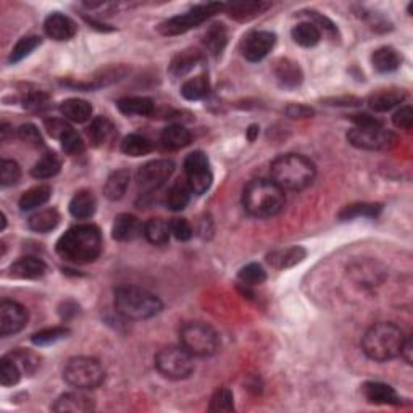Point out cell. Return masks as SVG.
I'll list each match as a JSON object with an SVG mask.
<instances>
[{
    "instance_id": "cell-45",
    "label": "cell",
    "mask_w": 413,
    "mask_h": 413,
    "mask_svg": "<svg viewBox=\"0 0 413 413\" xmlns=\"http://www.w3.org/2000/svg\"><path fill=\"white\" fill-rule=\"evenodd\" d=\"M210 412H225V413H230L234 412V397H233V393L228 388H218L211 395V400H210V407H209Z\"/></svg>"
},
{
    "instance_id": "cell-40",
    "label": "cell",
    "mask_w": 413,
    "mask_h": 413,
    "mask_svg": "<svg viewBox=\"0 0 413 413\" xmlns=\"http://www.w3.org/2000/svg\"><path fill=\"white\" fill-rule=\"evenodd\" d=\"M202 60V55L197 50H184L180 55H176L173 58L171 65H170V71L171 75L175 76H184L191 71L199 61Z\"/></svg>"
},
{
    "instance_id": "cell-25",
    "label": "cell",
    "mask_w": 413,
    "mask_h": 413,
    "mask_svg": "<svg viewBox=\"0 0 413 413\" xmlns=\"http://www.w3.org/2000/svg\"><path fill=\"white\" fill-rule=\"evenodd\" d=\"M97 200L91 191H80L70 202V214L78 220H87L96 214Z\"/></svg>"
},
{
    "instance_id": "cell-30",
    "label": "cell",
    "mask_w": 413,
    "mask_h": 413,
    "mask_svg": "<svg viewBox=\"0 0 413 413\" xmlns=\"http://www.w3.org/2000/svg\"><path fill=\"white\" fill-rule=\"evenodd\" d=\"M371 63L373 68L379 73H390L395 71L402 63V57L399 52L393 47H381L375 50V54L371 55Z\"/></svg>"
},
{
    "instance_id": "cell-47",
    "label": "cell",
    "mask_w": 413,
    "mask_h": 413,
    "mask_svg": "<svg viewBox=\"0 0 413 413\" xmlns=\"http://www.w3.org/2000/svg\"><path fill=\"white\" fill-rule=\"evenodd\" d=\"M187 186L191 189L192 194L202 195L209 191L211 186V181H214V175H211V170H204L199 173H192V175H187Z\"/></svg>"
},
{
    "instance_id": "cell-29",
    "label": "cell",
    "mask_w": 413,
    "mask_h": 413,
    "mask_svg": "<svg viewBox=\"0 0 413 413\" xmlns=\"http://www.w3.org/2000/svg\"><path fill=\"white\" fill-rule=\"evenodd\" d=\"M161 146L168 150H180L191 144V132L183 125H170L161 132Z\"/></svg>"
},
{
    "instance_id": "cell-1",
    "label": "cell",
    "mask_w": 413,
    "mask_h": 413,
    "mask_svg": "<svg viewBox=\"0 0 413 413\" xmlns=\"http://www.w3.org/2000/svg\"><path fill=\"white\" fill-rule=\"evenodd\" d=\"M104 241L94 225H78L66 231L57 242V254L70 264L85 265L96 261L102 254Z\"/></svg>"
},
{
    "instance_id": "cell-24",
    "label": "cell",
    "mask_w": 413,
    "mask_h": 413,
    "mask_svg": "<svg viewBox=\"0 0 413 413\" xmlns=\"http://www.w3.org/2000/svg\"><path fill=\"white\" fill-rule=\"evenodd\" d=\"M60 113L65 120L73 123H85L91 120L92 105L82 99H68L60 104Z\"/></svg>"
},
{
    "instance_id": "cell-9",
    "label": "cell",
    "mask_w": 413,
    "mask_h": 413,
    "mask_svg": "<svg viewBox=\"0 0 413 413\" xmlns=\"http://www.w3.org/2000/svg\"><path fill=\"white\" fill-rule=\"evenodd\" d=\"M194 357L186 349L178 345H168L160 349L155 355V366L161 376L181 381L192 375L194 371Z\"/></svg>"
},
{
    "instance_id": "cell-50",
    "label": "cell",
    "mask_w": 413,
    "mask_h": 413,
    "mask_svg": "<svg viewBox=\"0 0 413 413\" xmlns=\"http://www.w3.org/2000/svg\"><path fill=\"white\" fill-rule=\"evenodd\" d=\"M210 168V161L207 159V155L204 152H192L189 154L186 160H184V173L187 175H192V173H199V171H204V170H209Z\"/></svg>"
},
{
    "instance_id": "cell-39",
    "label": "cell",
    "mask_w": 413,
    "mask_h": 413,
    "mask_svg": "<svg viewBox=\"0 0 413 413\" xmlns=\"http://www.w3.org/2000/svg\"><path fill=\"white\" fill-rule=\"evenodd\" d=\"M210 91V82L209 78L205 75H199L195 78L187 80L181 86V96L186 100H200L205 96H209Z\"/></svg>"
},
{
    "instance_id": "cell-19",
    "label": "cell",
    "mask_w": 413,
    "mask_h": 413,
    "mask_svg": "<svg viewBox=\"0 0 413 413\" xmlns=\"http://www.w3.org/2000/svg\"><path fill=\"white\" fill-rule=\"evenodd\" d=\"M273 73H275L278 85L284 89L297 87L304 80L302 70L299 68V65L295 61L289 58L278 60L275 66H273Z\"/></svg>"
},
{
    "instance_id": "cell-56",
    "label": "cell",
    "mask_w": 413,
    "mask_h": 413,
    "mask_svg": "<svg viewBox=\"0 0 413 413\" xmlns=\"http://www.w3.org/2000/svg\"><path fill=\"white\" fill-rule=\"evenodd\" d=\"M309 18H310V23H314L318 30L325 31L329 36H334L338 32L336 26H334L333 21H329L326 16L318 15L316 12H309Z\"/></svg>"
},
{
    "instance_id": "cell-36",
    "label": "cell",
    "mask_w": 413,
    "mask_h": 413,
    "mask_svg": "<svg viewBox=\"0 0 413 413\" xmlns=\"http://www.w3.org/2000/svg\"><path fill=\"white\" fill-rule=\"evenodd\" d=\"M152 150V141L146 136H141V134H130L121 142V152L130 155V157H142V155H147Z\"/></svg>"
},
{
    "instance_id": "cell-35",
    "label": "cell",
    "mask_w": 413,
    "mask_h": 413,
    "mask_svg": "<svg viewBox=\"0 0 413 413\" xmlns=\"http://www.w3.org/2000/svg\"><path fill=\"white\" fill-rule=\"evenodd\" d=\"M144 236L147 241L154 245H165L170 241L171 230L170 223H166L161 218H152L144 225Z\"/></svg>"
},
{
    "instance_id": "cell-18",
    "label": "cell",
    "mask_w": 413,
    "mask_h": 413,
    "mask_svg": "<svg viewBox=\"0 0 413 413\" xmlns=\"http://www.w3.org/2000/svg\"><path fill=\"white\" fill-rule=\"evenodd\" d=\"M8 275L16 280H39L47 273V265L41 259L23 257L10 266Z\"/></svg>"
},
{
    "instance_id": "cell-53",
    "label": "cell",
    "mask_w": 413,
    "mask_h": 413,
    "mask_svg": "<svg viewBox=\"0 0 413 413\" xmlns=\"http://www.w3.org/2000/svg\"><path fill=\"white\" fill-rule=\"evenodd\" d=\"M23 105L27 110H42L49 105V96L44 91H31L25 96Z\"/></svg>"
},
{
    "instance_id": "cell-23",
    "label": "cell",
    "mask_w": 413,
    "mask_h": 413,
    "mask_svg": "<svg viewBox=\"0 0 413 413\" xmlns=\"http://www.w3.org/2000/svg\"><path fill=\"white\" fill-rule=\"evenodd\" d=\"M87 136L91 139L94 147H102L105 144L113 141L116 136V128L113 123L105 116H97L91 121L87 128Z\"/></svg>"
},
{
    "instance_id": "cell-31",
    "label": "cell",
    "mask_w": 413,
    "mask_h": 413,
    "mask_svg": "<svg viewBox=\"0 0 413 413\" xmlns=\"http://www.w3.org/2000/svg\"><path fill=\"white\" fill-rule=\"evenodd\" d=\"M58 223L60 214L57 209H44L31 215V218L27 220V226L36 233H50L58 226Z\"/></svg>"
},
{
    "instance_id": "cell-21",
    "label": "cell",
    "mask_w": 413,
    "mask_h": 413,
    "mask_svg": "<svg viewBox=\"0 0 413 413\" xmlns=\"http://www.w3.org/2000/svg\"><path fill=\"white\" fill-rule=\"evenodd\" d=\"M405 97L407 94L402 89H383V91H378L368 97V105H370L371 110L383 113V111H389L397 107L404 102Z\"/></svg>"
},
{
    "instance_id": "cell-43",
    "label": "cell",
    "mask_w": 413,
    "mask_h": 413,
    "mask_svg": "<svg viewBox=\"0 0 413 413\" xmlns=\"http://www.w3.org/2000/svg\"><path fill=\"white\" fill-rule=\"evenodd\" d=\"M16 362V365L21 368L23 375H32L39 366H41V359L32 350L26 349H16L12 354H8Z\"/></svg>"
},
{
    "instance_id": "cell-41",
    "label": "cell",
    "mask_w": 413,
    "mask_h": 413,
    "mask_svg": "<svg viewBox=\"0 0 413 413\" xmlns=\"http://www.w3.org/2000/svg\"><path fill=\"white\" fill-rule=\"evenodd\" d=\"M21 375H23V371L16 365V362L10 355H5L0 362V383H2V386H15L21 379Z\"/></svg>"
},
{
    "instance_id": "cell-26",
    "label": "cell",
    "mask_w": 413,
    "mask_h": 413,
    "mask_svg": "<svg viewBox=\"0 0 413 413\" xmlns=\"http://www.w3.org/2000/svg\"><path fill=\"white\" fill-rule=\"evenodd\" d=\"M131 173L126 168L116 170L107 178L104 186V195L109 200H120L126 194V189L130 186Z\"/></svg>"
},
{
    "instance_id": "cell-28",
    "label": "cell",
    "mask_w": 413,
    "mask_h": 413,
    "mask_svg": "<svg viewBox=\"0 0 413 413\" xmlns=\"http://www.w3.org/2000/svg\"><path fill=\"white\" fill-rule=\"evenodd\" d=\"M116 107L128 116H150L155 110V104L149 97H125L118 100Z\"/></svg>"
},
{
    "instance_id": "cell-4",
    "label": "cell",
    "mask_w": 413,
    "mask_h": 413,
    "mask_svg": "<svg viewBox=\"0 0 413 413\" xmlns=\"http://www.w3.org/2000/svg\"><path fill=\"white\" fill-rule=\"evenodd\" d=\"M407 336L394 323L381 321L366 329L362 338V349L368 359L388 362L400 357Z\"/></svg>"
},
{
    "instance_id": "cell-58",
    "label": "cell",
    "mask_w": 413,
    "mask_h": 413,
    "mask_svg": "<svg viewBox=\"0 0 413 413\" xmlns=\"http://www.w3.org/2000/svg\"><path fill=\"white\" fill-rule=\"evenodd\" d=\"M352 121L355 123L357 128H373V126H383V123L379 121L375 116L368 113H359L352 115Z\"/></svg>"
},
{
    "instance_id": "cell-27",
    "label": "cell",
    "mask_w": 413,
    "mask_h": 413,
    "mask_svg": "<svg viewBox=\"0 0 413 413\" xmlns=\"http://www.w3.org/2000/svg\"><path fill=\"white\" fill-rule=\"evenodd\" d=\"M50 197H52V187L47 186V184H39L35 186L21 195L20 197V210L21 211H31L36 210L44 204H47Z\"/></svg>"
},
{
    "instance_id": "cell-6",
    "label": "cell",
    "mask_w": 413,
    "mask_h": 413,
    "mask_svg": "<svg viewBox=\"0 0 413 413\" xmlns=\"http://www.w3.org/2000/svg\"><path fill=\"white\" fill-rule=\"evenodd\" d=\"M63 379L71 388L91 390L104 383L105 370L99 360L91 357H73L63 368Z\"/></svg>"
},
{
    "instance_id": "cell-49",
    "label": "cell",
    "mask_w": 413,
    "mask_h": 413,
    "mask_svg": "<svg viewBox=\"0 0 413 413\" xmlns=\"http://www.w3.org/2000/svg\"><path fill=\"white\" fill-rule=\"evenodd\" d=\"M21 168L15 160H2L0 164V184L2 186H13L20 181Z\"/></svg>"
},
{
    "instance_id": "cell-7",
    "label": "cell",
    "mask_w": 413,
    "mask_h": 413,
    "mask_svg": "<svg viewBox=\"0 0 413 413\" xmlns=\"http://www.w3.org/2000/svg\"><path fill=\"white\" fill-rule=\"evenodd\" d=\"M181 345L192 357H210L220 347V338L211 326L200 321L186 323L180 329Z\"/></svg>"
},
{
    "instance_id": "cell-59",
    "label": "cell",
    "mask_w": 413,
    "mask_h": 413,
    "mask_svg": "<svg viewBox=\"0 0 413 413\" xmlns=\"http://www.w3.org/2000/svg\"><path fill=\"white\" fill-rule=\"evenodd\" d=\"M259 136V126L257 125H252L247 130V137H249V141H255V137Z\"/></svg>"
},
{
    "instance_id": "cell-2",
    "label": "cell",
    "mask_w": 413,
    "mask_h": 413,
    "mask_svg": "<svg viewBox=\"0 0 413 413\" xmlns=\"http://www.w3.org/2000/svg\"><path fill=\"white\" fill-rule=\"evenodd\" d=\"M271 180L283 191H302L314 183L316 166L310 159L299 154L280 155L271 161Z\"/></svg>"
},
{
    "instance_id": "cell-51",
    "label": "cell",
    "mask_w": 413,
    "mask_h": 413,
    "mask_svg": "<svg viewBox=\"0 0 413 413\" xmlns=\"http://www.w3.org/2000/svg\"><path fill=\"white\" fill-rule=\"evenodd\" d=\"M18 137L32 147H44L42 134L39 132L37 126L31 125V123H26V125H21L18 128Z\"/></svg>"
},
{
    "instance_id": "cell-11",
    "label": "cell",
    "mask_w": 413,
    "mask_h": 413,
    "mask_svg": "<svg viewBox=\"0 0 413 413\" xmlns=\"http://www.w3.org/2000/svg\"><path fill=\"white\" fill-rule=\"evenodd\" d=\"M173 173H175V164H173L171 160L160 159L147 161L146 165H142L141 168L137 170L136 183L139 191H142L144 194L159 191V189L173 176Z\"/></svg>"
},
{
    "instance_id": "cell-32",
    "label": "cell",
    "mask_w": 413,
    "mask_h": 413,
    "mask_svg": "<svg viewBox=\"0 0 413 413\" xmlns=\"http://www.w3.org/2000/svg\"><path fill=\"white\" fill-rule=\"evenodd\" d=\"M61 168V161L57 154L54 152H46L39 159L35 166H32L31 175L36 178V180H49V178H54Z\"/></svg>"
},
{
    "instance_id": "cell-8",
    "label": "cell",
    "mask_w": 413,
    "mask_h": 413,
    "mask_svg": "<svg viewBox=\"0 0 413 413\" xmlns=\"http://www.w3.org/2000/svg\"><path fill=\"white\" fill-rule=\"evenodd\" d=\"M226 5L220 4V2H209V4H202L197 5L189 10V12L173 16V18L164 21L159 26V32L161 36H180L184 35V32L194 30L207 21L211 16L220 13L221 10H225Z\"/></svg>"
},
{
    "instance_id": "cell-12",
    "label": "cell",
    "mask_w": 413,
    "mask_h": 413,
    "mask_svg": "<svg viewBox=\"0 0 413 413\" xmlns=\"http://www.w3.org/2000/svg\"><path fill=\"white\" fill-rule=\"evenodd\" d=\"M276 44V35L270 31H254L244 37L241 52L245 60L260 61L264 60Z\"/></svg>"
},
{
    "instance_id": "cell-54",
    "label": "cell",
    "mask_w": 413,
    "mask_h": 413,
    "mask_svg": "<svg viewBox=\"0 0 413 413\" xmlns=\"http://www.w3.org/2000/svg\"><path fill=\"white\" fill-rule=\"evenodd\" d=\"M393 123L395 128H400V130H412L413 126V109L412 105H404L397 111H395L393 116Z\"/></svg>"
},
{
    "instance_id": "cell-33",
    "label": "cell",
    "mask_w": 413,
    "mask_h": 413,
    "mask_svg": "<svg viewBox=\"0 0 413 413\" xmlns=\"http://www.w3.org/2000/svg\"><path fill=\"white\" fill-rule=\"evenodd\" d=\"M291 36L294 42L302 47H315L321 41V31L314 23H310V21L295 25L291 31Z\"/></svg>"
},
{
    "instance_id": "cell-5",
    "label": "cell",
    "mask_w": 413,
    "mask_h": 413,
    "mask_svg": "<svg viewBox=\"0 0 413 413\" xmlns=\"http://www.w3.org/2000/svg\"><path fill=\"white\" fill-rule=\"evenodd\" d=\"M115 310L126 320H149L159 315L164 304L157 295L139 286H120L115 289Z\"/></svg>"
},
{
    "instance_id": "cell-46",
    "label": "cell",
    "mask_w": 413,
    "mask_h": 413,
    "mask_svg": "<svg viewBox=\"0 0 413 413\" xmlns=\"http://www.w3.org/2000/svg\"><path fill=\"white\" fill-rule=\"evenodd\" d=\"M70 334V329H66L63 326H55V328H47L42 329L36 334H32V344L36 345H50L58 343V340L65 339Z\"/></svg>"
},
{
    "instance_id": "cell-15",
    "label": "cell",
    "mask_w": 413,
    "mask_h": 413,
    "mask_svg": "<svg viewBox=\"0 0 413 413\" xmlns=\"http://www.w3.org/2000/svg\"><path fill=\"white\" fill-rule=\"evenodd\" d=\"M76 30L78 27L75 21L61 13L49 15L46 21H44V31H46V35L58 42L70 41L76 35Z\"/></svg>"
},
{
    "instance_id": "cell-16",
    "label": "cell",
    "mask_w": 413,
    "mask_h": 413,
    "mask_svg": "<svg viewBox=\"0 0 413 413\" xmlns=\"http://www.w3.org/2000/svg\"><path fill=\"white\" fill-rule=\"evenodd\" d=\"M144 234V225L139 218L130 214H121L115 218L113 226H111V236L115 241L128 242L137 239Z\"/></svg>"
},
{
    "instance_id": "cell-37",
    "label": "cell",
    "mask_w": 413,
    "mask_h": 413,
    "mask_svg": "<svg viewBox=\"0 0 413 413\" xmlns=\"http://www.w3.org/2000/svg\"><path fill=\"white\" fill-rule=\"evenodd\" d=\"M381 204H352L344 207V209L339 211V220L349 221L354 218H360V216H365V218H376V216L381 214Z\"/></svg>"
},
{
    "instance_id": "cell-10",
    "label": "cell",
    "mask_w": 413,
    "mask_h": 413,
    "mask_svg": "<svg viewBox=\"0 0 413 413\" xmlns=\"http://www.w3.org/2000/svg\"><path fill=\"white\" fill-rule=\"evenodd\" d=\"M347 141L357 149L364 150H389L397 144L394 132L384 130L383 126L354 128L347 132Z\"/></svg>"
},
{
    "instance_id": "cell-17",
    "label": "cell",
    "mask_w": 413,
    "mask_h": 413,
    "mask_svg": "<svg viewBox=\"0 0 413 413\" xmlns=\"http://www.w3.org/2000/svg\"><path fill=\"white\" fill-rule=\"evenodd\" d=\"M364 395L370 404L376 405H400V395L389 384L379 381H368L364 384Z\"/></svg>"
},
{
    "instance_id": "cell-34",
    "label": "cell",
    "mask_w": 413,
    "mask_h": 413,
    "mask_svg": "<svg viewBox=\"0 0 413 413\" xmlns=\"http://www.w3.org/2000/svg\"><path fill=\"white\" fill-rule=\"evenodd\" d=\"M204 44H205V49L209 50L211 55H215V57L221 55V52L225 50L228 44V31L225 25H220V23L211 25L205 32Z\"/></svg>"
},
{
    "instance_id": "cell-52",
    "label": "cell",
    "mask_w": 413,
    "mask_h": 413,
    "mask_svg": "<svg viewBox=\"0 0 413 413\" xmlns=\"http://www.w3.org/2000/svg\"><path fill=\"white\" fill-rule=\"evenodd\" d=\"M170 230L178 241H189L194 234L191 223L186 218H173L170 221Z\"/></svg>"
},
{
    "instance_id": "cell-42",
    "label": "cell",
    "mask_w": 413,
    "mask_h": 413,
    "mask_svg": "<svg viewBox=\"0 0 413 413\" xmlns=\"http://www.w3.org/2000/svg\"><path fill=\"white\" fill-rule=\"evenodd\" d=\"M39 46H41V37L39 36L21 37L20 41L16 42V46L12 49V52H10L8 61L10 63H18V61L26 58L31 52H35Z\"/></svg>"
},
{
    "instance_id": "cell-57",
    "label": "cell",
    "mask_w": 413,
    "mask_h": 413,
    "mask_svg": "<svg viewBox=\"0 0 413 413\" xmlns=\"http://www.w3.org/2000/svg\"><path fill=\"white\" fill-rule=\"evenodd\" d=\"M284 113H286L289 118H310L315 111L314 109L307 107V105L302 104H291L284 109Z\"/></svg>"
},
{
    "instance_id": "cell-22",
    "label": "cell",
    "mask_w": 413,
    "mask_h": 413,
    "mask_svg": "<svg viewBox=\"0 0 413 413\" xmlns=\"http://www.w3.org/2000/svg\"><path fill=\"white\" fill-rule=\"evenodd\" d=\"M307 250L300 245H292V247L280 249L271 252L266 257V261L273 268H278V270H286V268H292L297 264H300L305 259Z\"/></svg>"
},
{
    "instance_id": "cell-55",
    "label": "cell",
    "mask_w": 413,
    "mask_h": 413,
    "mask_svg": "<svg viewBox=\"0 0 413 413\" xmlns=\"http://www.w3.org/2000/svg\"><path fill=\"white\" fill-rule=\"evenodd\" d=\"M44 125H46V130H47V132L50 134V136L55 137V139H58V141L66 131L71 130V126L68 125V123H66L65 120H60V118L46 120V123H44Z\"/></svg>"
},
{
    "instance_id": "cell-48",
    "label": "cell",
    "mask_w": 413,
    "mask_h": 413,
    "mask_svg": "<svg viewBox=\"0 0 413 413\" xmlns=\"http://www.w3.org/2000/svg\"><path fill=\"white\" fill-rule=\"evenodd\" d=\"M60 142H61V149H63V152L66 155H71V157L85 152V141H82V137L73 130V128L61 136Z\"/></svg>"
},
{
    "instance_id": "cell-38",
    "label": "cell",
    "mask_w": 413,
    "mask_h": 413,
    "mask_svg": "<svg viewBox=\"0 0 413 413\" xmlns=\"http://www.w3.org/2000/svg\"><path fill=\"white\" fill-rule=\"evenodd\" d=\"M191 189H189L187 183L178 181L173 184L166 194V207L173 211H181L187 207L189 200H191Z\"/></svg>"
},
{
    "instance_id": "cell-14",
    "label": "cell",
    "mask_w": 413,
    "mask_h": 413,
    "mask_svg": "<svg viewBox=\"0 0 413 413\" xmlns=\"http://www.w3.org/2000/svg\"><path fill=\"white\" fill-rule=\"evenodd\" d=\"M94 409H96V402L81 389L61 394L52 405V410L58 413H86Z\"/></svg>"
},
{
    "instance_id": "cell-3",
    "label": "cell",
    "mask_w": 413,
    "mask_h": 413,
    "mask_svg": "<svg viewBox=\"0 0 413 413\" xmlns=\"http://www.w3.org/2000/svg\"><path fill=\"white\" fill-rule=\"evenodd\" d=\"M286 204L283 189L273 180H254L242 191V205L255 218H271L280 214Z\"/></svg>"
},
{
    "instance_id": "cell-44",
    "label": "cell",
    "mask_w": 413,
    "mask_h": 413,
    "mask_svg": "<svg viewBox=\"0 0 413 413\" xmlns=\"http://www.w3.org/2000/svg\"><path fill=\"white\" fill-rule=\"evenodd\" d=\"M238 278L244 286H260L266 281V271L259 264H249L239 270Z\"/></svg>"
},
{
    "instance_id": "cell-13",
    "label": "cell",
    "mask_w": 413,
    "mask_h": 413,
    "mask_svg": "<svg viewBox=\"0 0 413 413\" xmlns=\"http://www.w3.org/2000/svg\"><path fill=\"white\" fill-rule=\"evenodd\" d=\"M27 323V310L23 305L15 300H4L0 304V334L10 336V334L20 333Z\"/></svg>"
},
{
    "instance_id": "cell-20",
    "label": "cell",
    "mask_w": 413,
    "mask_h": 413,
    "mask_svg": "<svg viewBox=\"0 0 413 413\" xmlns=\"http://www.w3.org/2000/svg\"><path fill=\"white\" fill-rule=\"evenodd\" d=\"M268 8H271L270 2H261V0H247V2H234L226 5V12L231 18L238 21H250L265 13Z\"/></svg>"
}]
</instances>
